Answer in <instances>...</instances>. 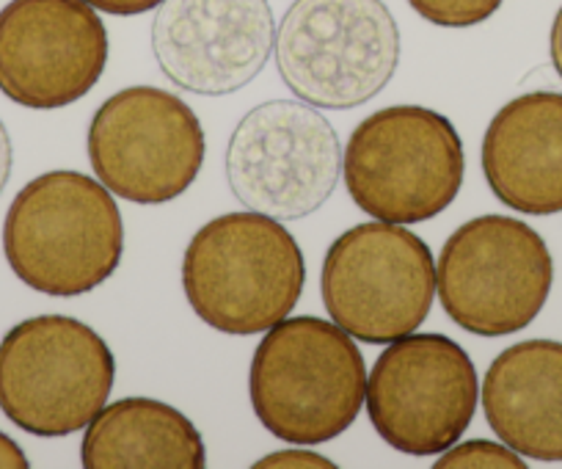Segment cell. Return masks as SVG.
Returning <instances> with one entry per match:
<instances>
[{"mask_svg": "<svg viewBox=\"0 0 562 469\" xmlns=\"http://www.w3.org/2000/svg\"><path fill=\"white\" fill-rule=\"evenodd\" d=\"M483 175L516 213H562V94L529 91L505 102L483 136Z\"/></svg>", "mask_w": 562, "mask_h": 469, "instance_id": "5bb4252c", "label": "cell"}, {"mask_svg": "<svg viewBox=\"0 0 562 469\" xmlns=\"http://www.w3.org/2000/svg\"><path fill=\"white\" fill-rule=\"evenodd\" d=\"M439 469H524L527 461L518 456L513 447L505 442H488V439H469L461 445H452L445 450V456L436 461Z\"/></svg>", "mask_w": 562, "mask_h": 469, "instance_id": "ac0fdd59", "label": "cell"}, {"mask_svg": "<svg viewBox=\"0 0 562 469\" xmlns=\"http://www.w3.org/2000/svg\"><path fill=\"white\" fill-rule=\"evenodd\" d=\"M321 293L328 317L350 337L389 345L428 321L436 299L434 252L403 224H356L326 252Z\"/></svg>", "mask_w": 562, "mask_h": 469, "instance_id": "ba28073f", "label": "cell"}, {"mask_svg": "<svg viewBox=\"0 0 562 469\" xmlns=\"http://www.w3.org/2000/svg\"><path fill=\"white\" fill-rule=\"evenodd\" d=\"M31 467L29 456L23 453V447L0 431V469H25Z\"/></svg>", "mask_w": 562, "mask_h": 469, "instance_id": "44dd1931", "label": "cell"}, {"mask_svg": "<svg viewBox=\"0 0 562 469\" xmlns=\"http://www.w3.org/2000/svg\"><path fill=\"white\" fill-rule=\"evenodd\" d=\"M12 166H14V147H12V136H9L7 125L0 120V193L7 191L9 177H12Z\"/></svg>", "mask_w": 562, "mask_h": 469, "instance_id": "7402d4cb", "label": "cell"}, {"mask_svg": "<svg viewBox=\"0 0 562 469\" xmlns=\"http://www.w3.org/2000/svg\"><path fill=\"white\" fill-rule=\"evenodd\" d=\"M89 7L100 12L113 14V18H135V14H147L158 9L164 0H86Z\"/></svg>", "mask_w": 562, "mask_h": 469, "instance_id": "ffe728a7", "label": "cell"}, {"mask_svg": "<svg viewBox=\"0 0 562 469\" xmlns=\"http://www.w3.org/2000/svg\"><path fill=\"white\" fill-rule=\"evenodd\" d=\"M113 379L111 345L78 317H29L0 343V412L31 436L83 431L105 409Z\"/></svg>", "mask_w": 562, "mask_h": 469, "instance_id": "8992f818", "label": "cell"}, {"mask_svg": "<svg viewBox=\"0 0 562 469\" xmlns=\"http://www.w3.org/2000/svg\"><path fill=\"white\" fill-rule=\"evenodd\" d=\"M248 395L276 439L323 445L345 434L364 406V357L334 321L284 317L254 350Z\"/></svg>", "mask_w": 562, "mask_h": 469, "instance_id": "7a4b0ae2", "label": "cell"}, {"mask_svg": "<svg viewBox=\"0 0 562 469\" xmlns=\"http://www.w3.org/2000/svg\"><path fill=\"white\" fill-rule=\"evenodd\" d=\"M339 171L337 131L310 102L270 100L251 108L226 147V180L237 202L276 221L321 210Z\"/></svg>", "mask_w": 562, "mask_h": 469, "instance_id": "9c48e42d", "label": "cell"}, {"mask_svg": "<svg viewBox=\"0 0 562 469\" xmlns=\"http://www.w3.org/2000/svg\"><path fill=\"white\" fill-rule=\"evenodd\" d=\"M254 467L262 469H334L337 464L326 456H317L312 450H279L259 458Z\"/></svg>", "mask_w": 562, "mask_h": 469, "instance_id": "d6986e66", "label": "cell"}, {"mask_svg": "<svg viewBox=\"0 0 562 469\" xmlns=\"http://www.w3.org/2000/svg\"><path fill=\"white\" fill-rule=\"evenodd\" d=\"M276 42L268 0H164L153 23V53L182 91L226 97L251 83Z\"/></svg>", "mask_w": 562, "mask_h": 469, "instance_id": "4fadbf2b", "label": "cell"}, {"mask_svg": "<svg viewBox=\"0 0 562 469\" xmlns=\"http://www.w3.org/2000/svg\"><path fill=\"white\" fill-rule=\"evenodd\" d=\"M97 180L135 204H166L196 182L204 127L193 108L158 86H130L97 108L89 125Z\"/></svg>", "mask_w": 562, "mask_h": 469, "instance_id": "8fae6325", "label": "cell"}, {"mask_svg": "<svg viewBox=\"0 0 562 469\" xmlns=\"http://www.w3.org/2000/svg\"><path fill=\"white\" fill-rule=\"evenodd\" d=\"M306 284L299 241L262 213H224L207 221L182 257L191 310L224 334L268 332L290 315Z\"/></svg>", "mask_w": 562, "mask_h": 469, "instance_id": "3957f363", "label": "cell"}, {"mask_svg": "<svg viewBox=\"0 0 562 469\" xmlns=\"http://www.w3.org/2000/svg\"><path fill=\"white\" fill-rule=\"evenodd\" d=\"M491 431L524 458L562 461V343L524 339L491 362L483 379Z\"/></svg>", "mask_w": 562, "mask_h": 469, "instance_id": "9a60e30c", "label": "cell"}, {"mask_svg": "<svg viewBox=\"0 0 562 469\" xmlns=\"http://www.w3.org/2000/svg\"><path fill=\"white\" fill-rule=\"evenodd\" d=\"M80 464L86 469H202V434L171 403L122 398L86 425Z\"/></svg>", "mask_w": 562, "mask_h": 469, "instance_id": "2e32d148", "label": "cell"}, {"mask_svg": "<svg viewBox=\"0 0 562 469\" xmlns=\"http://www.w3.org/2000/svg\"><path fill=\"white\" fill-rule=\"evenodd\" d=\"M549 51H551V64H554L557 75L562 78V7H560V12H557L554 23H551Z\"/></svg>", "mask_w": 562, "mask_h": 469, "instance_id": "603a6c76", "label": "cell"}, {"mask_svg": "<svg viewBox=\"0 0 562 469\" xmlns=\"http://www.w3.org/2000/svg\"><path fill=\"white\" fill-rule=\"evenodd\" d=\"M105 67V23L86 0H12L0 9V91L18 105H72Z\"/></svg>", "mask_w": 562, "mask_h": 469, "instance_id": "7c38bea8", "label": "cell"}, {"mask_svg": "<svg viewBox=\"0 0 562 469\" xmlns=\"http://www.w3.org/2000/svg\"><path fill=\"white\" fill-rule=\"evenodd\" d=\"M480 381L467 350L447 334H405L383 348L367 379L375 434L405 456H441L472 425Z\"/></svg>", "mask_w": 562, "mask_h": 469, "instance_id": "30bf717a", "label": "cell"}, {"mask_svg": "<svg viewBox=\"0 0 562 469\" xmlns=\"http://www.w3.org/2000/svg\"><path fill=\"white\" fill-rule=\"evenodd\" d=\"M350 199L372 219L419 224L458 199L467 155L456 125L425 105H392L370 113L342 153Z\"/></svg>", "mask_w": 562, "mask_h": 469, "instance_id": "277c9868", "label": "cell"}, {"mask_svg": "<svg viewBox=\"0 0 562 469\" xmlns=\"http://www.w3.org/2000/svg\"><path fill=\"white\" fill-rule=\"evenodd\" d=\"M3 255L14 277L36 293H91L116 273L124 255L116 199L89 175L45 171L9 204Z\"/></svg>", "mask_w": 562, "mask_h": 469, "instance_id": "6da1fadb", "label": "cell"}, {"mask_svg": "<svg viewBox=\"0 0 562 469\" xmlns=\"http://www.w3.org/2000/svg\"><path fill=\"white\" fill-rule=\"evenodd\" d=\"M554 260L538 232L513 215H477L447 238L436 290L447 315L469 334L505 337L546 306Z\"/></svg>", "mask_w": 562, "mask_h": 469, "instance_id": "52a82bcc", "label": "cell"}, {"mask_svg": "<svg viewBox=\"0 0 562 469\" xmlns=\"http://www.w3.org/2000/svg\"><path fill=\"white\" fill-rule=\"evenodd\" d=\"M505 0H408V7L441 29H472L502 9Z\"/></svg>", "mask_w": 562, "mask_h": 469, "instance_id": "e0dca14e", "label": "cell"}, {"mask_svg": "<svg viewBox=\"0 0 562 469\" xmlns=\"http://www.w3.org/2000/svg\"><path fill=\"white\" fill-rule=\"evenodd\" d=\"M273 47L281 80L301 102L348 111L394 78L400 29L383 0H295Z\"/></svg>", "mask_w": 562, "mask_h": 469, "instance_id": "5b68a950", "label": "cell"}]
</instances>
